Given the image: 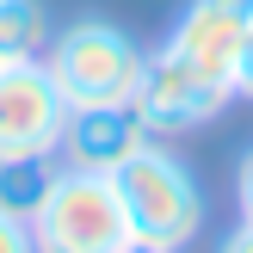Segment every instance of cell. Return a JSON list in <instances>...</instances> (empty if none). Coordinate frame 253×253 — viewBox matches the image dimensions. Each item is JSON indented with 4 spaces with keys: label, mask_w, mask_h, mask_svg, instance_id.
<instances>
[{
    "label": "cell",
    "mask_w": 253,
    "mask_h": 253,
    "mask_svg": "<svg viewBox=\"0 0 253 253\" xmlns=\"http://www.w3.org/2000/svg\"><path fill=\"white\" fill-rule=\"evenodd\" d=\"M111 179H118L124 216H130V235L142 253H179V247L198 241V229H204V185L167 148V136H148Z\"/></svg>",
    "instance_id": "1"
},
{
    "label": "cell",
    "mask_w": 253,
    "mask_h": 253,
    "mask_svg": "<svg viewBox=\"0 0 253 253\" xmlns=\"http://www.w3.org/2000/svg\"><path fill=\"white\" fill-rule=\"evenodd\" d=\"M31 247H43V253H130L136 235H130V216H124L118 179L56 161V179H49L43 204L31 210Z\"/></svg>",
    "instance_id": "2"
},
{
    "label": "cell",
    "mask_w": 253,
    "mask_h": 253,
    "mask_svg": "<svg viewBox=\"0 0 253 253\" xmlns=\"http://www.w3.org/2000/svg\"><path fill=\"white\" fill-rule=\"evenodd\" d=\"M142 62H148V49L111 19H74L62 31H49V43H43V68L62 86L68 111L74 105H130Z\"/></svg>",
    "instance_id": "3"
},
{
    "label": "cell",
    "mask_w": 253,
    "mask_h": 253,
    "mask_svg": "<svg viewBox=\"0 0 253 253\" xmlns=\"http://www.w3.org/2000/svg\"><path fill=\"white\" fill-rule=\"evenodd\" d=\"M229 99H235V81L192 68L185 56H173V49L161 43V49H148L130 105H136V118H142L148 136H185V130L216 124L222 111H229Z\"/></svg>",
    "instance_id": "4"
},
{
    "label": "cell",
    "mask_w": 253,
    "mask_h": 253,
    "mask_svg": "<svg viewBox=\"0 0 253 253\" xmlns=\"http://www.w3.org/2000/svg\"><path fill=\"white\" fill-rule=\"evenodd\" d=\"M68 130V99L49 81L43 56H19L0 68V161L6 155H56Z\"/></svg>",
    "instance_id": "5"
},
{
    "label": "cell",
    "mask_w": 253,
    "mask_h": 253,
    "mask_svg": "<svg viewBox=\"0 0 253 253\" xmlns=\"http://www.w3.org/2000/svg\"><path fill=\"white\" fill-rule=\"evenodd\" d=\"M142 142H148V130H142V118H136V105H74L56 161L93 167V173H118Z\"/></svg>",
    "instance_id": "6"
},
{
    "label": "cell",
    "mask_w": 253,
    "mask_h": 253,
    "mask_svg": "<svg viewBox=\"0 0 253 253\" xmlns=\"http://www.w3.org/2000/svg\"><path fill=\"white\" fill-rule=\"evenodd\" d=\"M247 25H253V12H235L222 0H185V12L167 31V49L185 56L192 68H204V74L235 81V56L247 43Z\"/></svg>",
    "instance_id": "7"
},
{
    "label": "cell",
    "mask_w": 253,
    "mask_h": 253,
    "mask_svg": "<svg viewBox=\"0 0 253 253\" xmlns=\"http://www.w3.org/2000/svg\"><path fill=\"white\" fill-rule=\"evenodd\" d=\"M49 179H56V155H6L0 161V210L31 222V210L43 204Z\"/></svg>",
    "instance_id": "8"
},
{
    "label": "cell",
    "mask_w": 253,
    "mask_h": 253,
    "mask_svg": "<svg viewBox=\"0 0 253 253\" xmlns=\"http://www.w3.org/2000/svg\"><path fill=\"white\" fill-rule=\"evenodd\" d=\"M49 43V12L37 0H0V68L19 56H43Z\"/></svg>",
    "instance_id": "9"
},
{
    "label": "cell",
    "mask_w": 253,
    "mask_h": 253,
    "mask_svg": "<svg viewBox=\"0 0 253 253\" xmlns=\"http://www.w3.org/2000/svg\"><path fill=\"white\" fill-rule=\"evenodd\" d=\"M25 247H31V222L0 210V253H25Z\"/></svg>",
    "instance_id": "10"
},
{
    "label": "cell",
    "mask_w": 253,
    "mask_h": 253,
    "mask_svg": "<svg viewBox=\"0 0 253 253\" xmlns=\"http://www.w3.org/2000/svg\"><path fill=\"white\" fill-rule=\"evenodd\" d=\"M235 99H253V25H247L241 56H235Z\"/></svg>",
    "instance_id": "11"
},
{
    "label": "cell",
    "mask_w": 253,
    "mask_h": 253,
    "mask_svg": "<svg viewBox=\"0 0 253 253\" xmlns=\"http://www.w3.org/2000/svg\"><path fill=\"white\" fill-rule=\"evenodd\" d=\"M235 198H241V216H253V148L241 155V173H235Z\"/></svg>",
    "instance_id": "12"
},
{
    "label": "cell",
    "mask_w": 253,
    "mask_h": 253,
    "mask_svg": "<svg viewBox=\"0 0 253 253\" xmlns=\"http://www.w3.org/2000/svg\"><path fill=\"white\" fill-rule=\"evenodd\" d=\"M222 247H229V253H253V216H241V222H235V229L222 235Z\"/></svg>",
    "instance_id": "13"
}]
</instances>
